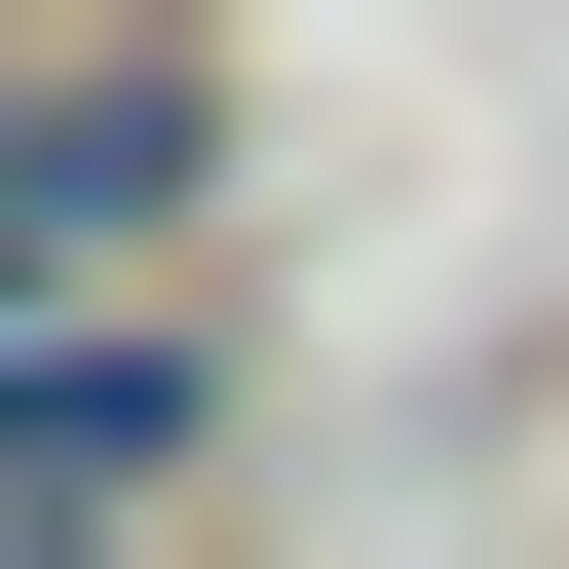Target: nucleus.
I'll use <instances>...</instances> for the list:
<instances>
[{
  "label": "nucleus",
  "mask_w": 569,
  "mask_h": 569,
  "mask_svg": "<svg viewBox=\"0 0 569 569\" xmlns=\"http://www.w3.org/2000/svg\"><path fill=\"white\" fill-rule=\"evenodd\" d=\"M190 77H39V114H0V266H114V228H190Z\"/></svg>",
  "instance_id": "obj_1"
}]
</instances>
